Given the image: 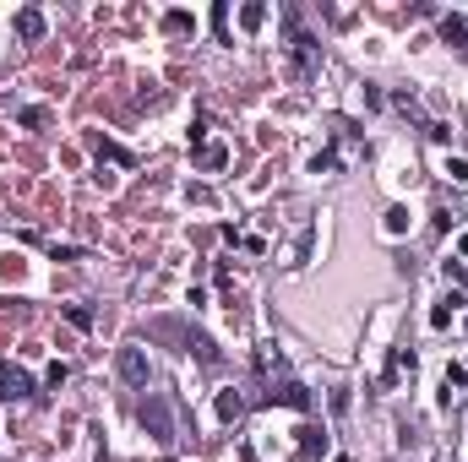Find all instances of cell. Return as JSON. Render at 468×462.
<instances>
[{"mask_svg":"<svg viewBox=\"0 0 468 462\" xmlns=\"http://www.w3.org/2000/svg\"><path fill=\"white\" fill-rule=\"evenodd\" d=\"M447 174H452V180L463 185V180H468V158H447Z\"/></svg>","mask_w":468,"mask_h":462,"instance_id":"obj_14","label":"cell"},{"mask_svg":"<svg viewBox=\"0 0 468 462\" xmlns=\"http://www.w3.org/2000/svg\"><path fill=\"white\" fill-rule=\"evenodd\" d=\"M463 305V300H458V294H452V300H441V305L430 310V326H436V332H441V326H447V321H452V310Z\"/></svg>","mask_w":468,"mask_h":462,"instance_id":"obj_8","label":"cell"},{"mask_svg":"<svg viewBox=\"0 0 468 462\" xmlns=\"http://www.w3.org/2000/svg\"><path fill=\"white\" fill-rule=\"evenodd\" d=\"M163 27H169V33H185V27H191V16H185V11H169V16H163Z\"/></svg>","mask_w":468,"mask_h":462,"instance_id":"obj_13","label":"cell"},{"mask_svg":"<svg viewBox=\"0 0 468 462\" xmlns=\"http://www.w3.org/2000/svg\"><path fill=\"white\" fill-rule=\"evenodd\" d=\"M16 33H22V38H44V11H33V5L16 11Z\"/></svg>","mask_w":468,"mask_h":462,"instance_id":"obj_4","label":"cell"},{"mask_svg":"<svg viewBox=\"0 0 468 462\" xmlns=\"http://www.w3.org/2000/svg\"><path fill=\"white\" fill-rule=\"evenodd\" d=\"M38 386H33V376L22 370V365H0V397H33Z\"/></svg>","mask_w":468,"mask_h":462,"instance_id":"obj_2","label":"cell"},{"mask_svg":"<svg viewBox=\"0 0 468 462\" xmlns=\"http://www.w3.org/2000/svg\"><path fill=\"white\" fill-rule=\"evenodd\" d=\"M272 397H278V402H289V408H311V391H305L300 381H289L283 391H272Z\"/></svg>","mask_w":468,"mask_h":462,"instance_id":"obj_6","label":"cell"},{"mask_svg":"<svg viewBox=\"0 0 468 462\" xmlns=\"http://www.w3.org/2000/svg\"><path fill=\"white\" fill-rule=\"evenodd\" d=\"M120 376L131 386H148V354L142 348H120Z\"/></svg>","mask_w":468,"mask_h":462,"instance_id":"obj_3","label":"cell"},{"mask_svg":"<svg viewBox=\"0 0 468 462\" xmlns=\"http://www.w3.org/2000/svg\"><path fill=\"white\" fill-rule=\"evenodd\" d=\"M224 147H202V153H196V163H202V169H224Z\"/></svg>","mask_w":468,"mask_h":462,"instance_id":"obj_10","label":"cell"},{"mask_svg":"<svg viewBox=\"0 0 468 462\" xmlns=\"http://www.w3.org/2000/svg\"><path fill=\"white\" fill-rule=\"evenodd\" d=\"M66 315H71V326H93V310H82V305H66Z\"/></svg>","mask_w":468,"mask_h":462,"instance_id":"obj_15","label":"cell"},{"mask_svg":"<svg viewBox=\"0 0 468 462\" xmlns=\"http://www.w3.org/2000/svg\"><path fill=\"white\" fill-rule=\"evenodd\" d=\"M387 234H408V207H392L387 212Z\"/></svg>","mask_w":468,"mask_h":462,"instance_id":"obj_11","label":"cell"},{"mask_svg":"<svg viewBox=\"0 0 468 462\" xmlns=\"http://www.w3.org/2000/svg\"><path fill=\"white\" fill-rule=\"evenodd\" d=\"M239 408H245L239 391H224V397H218V419H239Z\"/></svg>","mask_w":468,"mask_h":462,"instance_id":"obj_9","label":"cell"},{"mask_svg":"<svg viewBox=\"0 0 468 462\" xmlns=\"http://www.w3.org/2000/svg\"><path fill=\"white\" fill-rule=\"evenodd\" d=\"M441 38L447 44H468V16H447L441 22Z\"/></svg>","mask_w":468,"mask_h":462,"instance_id":"obj_7","label":"cell"},{"mask_svg":"<svg viewBox=\"0 0 468 462\" xmlns=\"http://www.w3.org/2000/svg\"><path fill=\"white\" fill-rule=\"evenodd\" d=\"M142 430H148V435H153V441H163V446H169V441H174V408H169V397H148V402H142Z\"/></svg>","mask_w":468,"mask_h":462,"instance_id":"obj_1","label":"cell"},{"mask_svg":"<svg viewBox=\"0 0 468 462\" xmlns=\"http://www.w3.org/2000/svg\"><path fill=\"white\" fill-rule=\"evenodd\" d=\"M239 22H245V27H261V22H267V5H245Z\"/></svg>","mask_w":468,"mask_h":462,"instance_id":"obj_12","label":"cell"},{"mask_svg":"<svg viewBox=\"0 0 468 462\" xmlns=\"http://www.w3.org/2000/svg\"><path fill=\"white\" fill-rule=\"evenodd\" d=\"M321 452H327V435H321V430H300V457L311 462V457H321Z\"/></svg>","mask_w":468,"mask_h":462,"instance_id":"obj_5","label":"cell"}]
</instances>
